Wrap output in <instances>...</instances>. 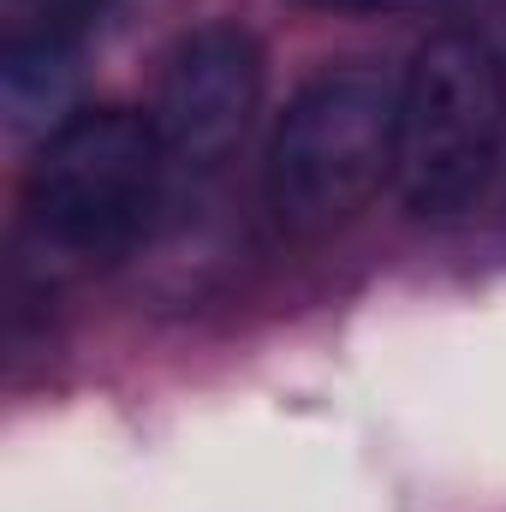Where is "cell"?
Masks as SVG:
<instances>
[{"label":"cell","mask_w":506,"mask_h":512,"mask_svg":"<svg viewBox=\"0 0 506 512\" xmlns=\"http://www.w3.org/2000/svg\"><path fill=\"white\" fill-rule=\"evenodd\" d=\"M149 114L78 108L42 137L24 173V239L60 268H108L149 233L167 191Z\"/></svg>","instance_id":"1"},{"label":"cell","mask_w":506,"mask_h":512,"mask_svg":"<svg viewBox=\"0 0 506 512\" xmlns=\"http://www.w3.org/2000/svg\"><path fill=\"white\" fill-rule=\"evenodd\" d=\"M506 155V66L489 36L441 30L399 72L393 191L417 221L477 209Z\"/></svg>","instance_id":"2"},{"label":"cell","mask_w":506,"mask_h":512,"mask_svg":"<svg viewBox=\"0 0 506 512\" xmlns=\"http://www.w3.org/2000/svg\"><path fill=\"white\" fill-rule=\"evenodd\" d=\"M393 120L399 78L376 66H334L310 78L262 149L268 215L298 239H322L358 221L381 185H393Z\"/></svg>","instance_id":"3"},{"label":"cell","mask_w":506,"mask_h":512,"mask_svg":"<svg viewBox=\"0 0 506 512\" xmlns=\"http://www.w3.org/2000/svg\"><path fill=\"white\" fill-rule=\"evenodd\" d=\"M268 90V54L251 24L239 18H209L185 30L155 78L149 120L167 149L173 173H215L233 161L251 137Z\"/></svg>","instance_id":"4"},{"label":"cell","mask_w":506,"mask_h":512,"mask_svg":"<svg viewBox=\"0 0 506 512\" xmlns=\"http://www.w3.org/2000/svg\"><path fill=\"white\" fill-rule=\"evenodd\" d=\"M108 0H0V72L6 96L24 102L30 84H48L72 66L78 42L96 30Z\"/></svg>","instance_id":"5"}]
</instances>
